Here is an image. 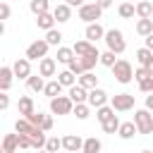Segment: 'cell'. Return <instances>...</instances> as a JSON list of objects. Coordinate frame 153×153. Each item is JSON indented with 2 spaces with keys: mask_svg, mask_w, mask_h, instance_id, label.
Listing matches in <instances>:
<instances>
[{
  "mask_svg": "<svg viewBox=\"0 0 153 153\" xmlns=\"http://www.w3.org/2000/svg\"><path fill=\"white\" fill-rule=\"evenodd\" d=\"M26 86H29V91H33V93H38V91H43L45 88V76L38 72V74H31L29 79H26Z\"/></svg>",
  "mask_w": 153,
  "mask_h": 153,
  "instance_id": "20",
  "label": "cell"
},
{
  "mask_svg": "<svg viewBox=\"0 0 153 153\" xmlns=\"http://www.w3.org/2000/svg\"><path fill=\"white\" fill-rule=\"evenodd\" d=\"M110 69H112V76H115L120 84H129V81L134 79V69H131V65H129L127 60H117Z\"/></svg>",
  "mask_w": 153,
  "mask_h": 153,
  "instance_id": "2",
  "label": "cell"
},
{
  "mask_svg": "<svg viewBox=\"0 0 153 153\" xmlns=\"http://www.w3.org/2000/svg\"><path fill=\"white\" fill-rule=\"evenodd\" d=\"M53 14H55V19H57L60 24H62V22H69V19H72V5H69V2H60V5H55Z\"/></svg>",
  "mask_w": 153,
  "mask_h": 153,
  "instance_id": "16",
  "label": "cell"
},
{
  "mask_svg": "<svg viewBox=\"0 0 153 153\" xmlns=\"http://www.w3.org/2000/svg\"><path fill=\"white\" fill-rule=\"evenodd\" d=\"M120 124H122V122L117 120V115H112V117H108V120H105L100 127H103V131H105V134H117Z\"/></svg>",
  "mask_w": 153,
  "mask_h": 153,
  "instance_id": "29",
  "label": "cell"
},
{
  "mask_svg": "<svg viewBox=\"0 0 153 153\" xmlns=\"http://www.w3.org/2000/svg\"><path fill=\"white\" fill-rule=\"evenodd\" d=\"M96 2H98V5H100V7H103V10H108V7H110V5H112V0H96Z\"/></svg>",
  "mask_w": 153,
  "mask_h": 153,
  "instance_id": "45",
  "label": "cell"
},
{
  "mask_svg": "<svg viewBox=\"0 0 153 153\" xmlns=\"http://www.w3.org/2000/svg\"><path fill=\"white\" fill-rule=\"evenodd\" d=\"M115 112H117V110H115L112 105H100V108H96V117H98V122H100V124H103L108 117H112Z\"/></svg>",
  "mask_w": 153,
  "mask_h": 153,
  "instance_id": "32",
  "label": "cell"
},
{
  "mask_svg": "<svg viewBox=\"0 0 153 153\" xmlns=\"http://www.w3.org/2000/svg\"><path fill=\"white\" fill-rule=\"evenodd\" d=\"M38 72L43 74V76H55V72H57V60L55 57H41L38 60Z\"/></svg>",
  "mask_w": 153,
  "mask_h": 153,
  "instance_id": "10",
  "label": "cell"
},
{
  "mask_svg": "<svg viewBox=\"0 0 153 153\" xmlns=\"http://www.w3.org/2000/svg\"><path fill=\"white\" fill-rule=\"evenodd\" d=\"M117 134H120V139H131L134 134H139V127H136V122H122L120 124V129H117Z\"/></svg>",
  "mask_w": 153,
  "mask_h": 153,
  "instance_id": "23",
  "label": "cell"
},
{
  "mask_svg": "<svg viewBox=\"0 0 153 153\" xmlns=\"http://www.w3.org/2000/svg\"><path fill=\"white\" fill-rule=\"evenodd\" d=\"M146 108H148V110H153V91L146 96Z\"/></svg>",
  "mask_w": 153,
  "mask_h": 153,
  "instance_id": "44",
  "label": "cell"
},
{
  "mask_svg": "<svg viewBox=\"0 0 153 153\" xmlns=\"http://www.w3.org/2000/svg\"><path fill=\"white\" fill-rule=\"evenodd\" d=\"M134 122H136V127H139V134H153V115H151L148 108L136 110V112H134Z\"/></svg>",
  "mask_w": 153,
  "mask_h": 153,
  "instance_id": "5",
  "label": "cell"
},
{
  "mask_svg": "<svg viewBox=\"0 0 153 153\" xmlns=\"http://www.w3.org/2000/svg\"><path fill=\"white\" fill-rule=\"evenodd\" d=\"M48 48H50V43H48L45 38H38V41H33V43L26 48V57H29V60H41V57L48 55Z\"/></svg>",
  "mask_w": 153,
  "mask_h": 153,
  "instance_id": "6",
  "label": "cell"
},
{
  "mask_svg": "<svg viewBox=\"0 0 153 153\" xmlns=\"http://www.w3.org/2000/svg\"><path fill=\"white\" fill-rule=\"evenodd\" d=\"M146 48H151V50H153V33H148V36H146Z\"/></svg>",
  "mask_w": 153,
  "mask_h": 153,
  "instance_id": "46",
  "label": "cell"
},
{
  "mask_svg": "<svg viewBox=\"0 0 153 153\" xmlns=\"http://www.w3.org/2000/svg\"><path fill=\"white\" fill-rule=\"evenodd\" d=\"M41 127H43L45 131H50V129H53V117H50V115H45V117H43V122H41Z\"/></svg>",
  "mask_w": 153,
  "mask_h": 153,
  "instance_id": "43",
  "label": "cell"
},
{
  "mask_svg": "<svg viewBox=\"0 0 153 153\" xmlns=\"http://www.w3.org/2000/svg\"><path fill=\"white\" fill-rule=\"evenodd\" d=\"M74 103H88V88L86 86H81V84H74V86H69V93H67Z\"/></svg>",
  "mask_w": 153,
  "mask_h": 153,
  "instance_id": "12",
  "label": "cell"
},
{
  "mask_svg": "<svg viewBox=\"0 0 153 153\" xmlns=\"http://www.w3.org/2000/svg\"><path fill=\"white\" fill-rule=\"evenodd\" d=\"M57 79H60V84H62V86H67V88H69V86H74V84H76V79H79V76L67 67L65 72H60V74H57Z\"/></svg>",
  "mask_w": 153,
  "mask_h": 153,
  "instance_id": "27",
  "label": "cell"
},
{
  "mask_svg": "<svg viewBox=\"0 0 153 153\" xmlns=\"http://www.w3.org/2000/svg\"><path fill=\"white\" fill-rule=\"evenodd\" d=\"M105 103H108V93H105L103 88L96 86V88L88 91V105H91V108H100V105H105Z\"/></svg>",
  "mask_w": 153,
  "mask_h": 153,
  "instance_id": "13",
  "label": "cell"
},
{
  "mask_svg": "<svg viewBox=\"0 0 153 153\" xmlns=\"http://www.w3.org/2000/svg\"><path fill=\"white\" fill-rule=\"evenodd\" d=\"M115 55H117V53L108 48L105 53H100V65H105V67H112V65L117 62V60H115Z\"/></svg>",
  "mask_w": 153,
  "mask_h": 153,
  "instance_id": "35",
  "label": "cell"
},
{
  "mask_svg": "<svg viewBox=\"0 0 153 153\" xmlns=\"http://www.w3.org/2000/svg\"><path fill=\"white\" fill-rule=\"evenodd\" d=\"M29 10L38 17V14H43V12H50V5H48V0H31V2H29Z\"/></svg>",
  "mask_w": 153,
  "mask_h": 153,
  "instance_id": "30",
  "label": "cell"
},
{
  "mask_svg": "<svg viewBox=\"0 0 153 153\" xmlns=\"http://www.w3.org/2000/svg\"><path fill=\"white\" fill-rule=\"evenodd\" d=\"M12 69H14V76L29 79V76H31V60H29V57H17L14 65H12Z\"/></svg>",
  "mask_w": 153,
  "mask_h": 153,
  "instance_id": "8",
  "label": "cell"
},
{
  "mask_svg": "<svg viewBox=\"0 0 153 153\" xmlns=\"http://www.w3.org/2000/svg\"><path fill=\"white\" fill-rule=\"evenodd\" d=\"M117 14H120L122 19H131V17L136 14V5H131V2H122V5L117 7Z\"/></svg>",
  "mask_w": 153,
  "mask_h": 153,
  "instance_id": "31",
  "label": "cell"
},
{
  "mask_svg": "<svg viewBox=\"0 0 153 153\" xmlns=\"http://www.w3.org/2000/svg\"><path fill=\"white\" fill-rule=\"evenodd\" d=\"M12 79H14V69L12 67H0V91H10L12 86Z\"/></svg>",
  "mask_w": 153,
  "mask_h": 153,
  "instance_id": "17",
  "label": "cell"
},
{
  "mask_svg": "<svg viewBox=\"0 0 153 153\" xmlns=\"http://www.w3.org/2000/svg\"><path fill=\"white\" fill-rule=\"evenodd\" d=\"M17 110H19V115H22V117H29L31 112H36L33 98H31V96H22V98L17 100Z\"/></svg>",
  "mask_w": 153,
  "mask_h": 153,
  "instance_id": "15",
  "label": "cell"
},
{
  "mask_svg": "<svg viewBox=\"0 0 153 153\" xmlns=\"http://www.w3.org/2000/svg\"><path fill=\"white\" fill-rule=\"evenodd\" d=\"M100 14H103V7H100L98 2H84V5L79 7V19H81V22H86V24L98 22V19H100Z\"/></svg>",
  "mask_w": 153,
  "mask_h": 153,
  "instance_id": "4",
  "label": "cell"
},
{
  "mask_svg": "<svg viewBox=\"0 0 153 153\" xmlns=\"http://www.w3.org/2000/svg\"><path fill=\"white\" fill-rule=\"evenodd\" d=\"M103 148V143H100V139H96V136H88L86 141H84V153H98Z\"/></svg>",
  "mask_w": 153,
  "mask_h": 153,
  "instance_id": "33",
  "label": "cell"
},
{
  "mask_svg": "<svg viewBox=\"0 0 153 153\" xmlns=\"http://www.w3.org/2000/svg\"><path fill=\"white\" fill-rule=\"evenodd\" d=\"M62 148L69 151V153L84 151V141H81V136H76V134H67V136H62Z\"/></svg>",
  "mask_w": 153,
  "mask_h": 153,
  "instance_id": "11",
  "label": "cell"
},
{
  "mask_svg": "<svg viewBox=\"0 0 153 153\" xmlns=\"http://www.w3.org/2000/svg\"><path fill=\"white\" fill-rule=\"evenodd\" d=\"M12 10H10V0H2L0 2V19H10Z\"/></svg>",
  "mask_w": 153,
  "mask_h": 153,
  "instance_id": "40",
  "label": "cell"
},
{
  "mask_svg": "<svg viewBox=\"0 0 153 153\" xmlns=\"http://www.w3.org/2000/svg\"><path fill=\"white\" fill-rule=\"evenodd\" d=\"M84 36H86L91 43H98L100 38H105V29H103L98 22H91V24H86V31H84Z\"/></svg>",
  "mask_w": 153,
  "mask_h": 153,
  "instance_id": "9",
  "label": "cell"
},
{
  "mask_svg": "<svg viewBox=\"0 0 153 153\" xmlns=\"http://www.w3.org/2000/svg\"><path fill=\"white\" fill-rule=\"evenodd\" d=\"M110 105H112L117 112H127V110L134 108V96H131V93H115V96L110 98Z\"/></svg>",
  "mask_w": 153,
  "mask_h": 153,
  "instance_id": "7",
  "label": "cell"
},
{
  "mask_svg": "<svg viewBox=\"0 0 153 153\" xmlns=\"http://www.w3.org/2000/svg\"><path fill=\"white\" fill-rule=\"evenodd\" d=\"M88 103H74V115L79 117V120H86L88 117Z\"/></svg>",
  "mask_w": 153,
  "mask_h": 153,
  "instance_id": "36",
  "label": "cell"
},
{
  "mask_svg": "<svg viewBox=\"0 0 153 153\" xmlns=\"http://www.w3.org/2000/svg\"><path fill=\"white\" fill-rule=\"evenodd\" d=\"M67 67H69V69H72V72H74L76 76H79V74L84 72V67H81V60H79V55H76V57H72V60L67 62Z\"/></svg>",
  "mask_w": 153,
  "mask_h": 153,
  "instance_id": "38",
  "label": "cell"
},
{
  "mask_svg": "<svg viewBox=\"0 0 153 153\" xmlns=\"http://www.w3.org/2000/svg\"><path fill=\"white\" fill-rule=\"evenodd\" d=\"M72 48H74V53H76V55H98V48H96V45H93L88 38H84V41H76Z\"/></svg>",
  "mask_w": 153,
  "mask_h": 153,
  "instance_id": "14",
  "label": "cell"
},
{
  "mask_svg": "<svg viewBox=\"0 0 153 153\" xmlns=\"http://www.w3.org/2000/svg\"><path fill=\"white\" fill-rule=\"evenodd\" d=\"M50 112L53 115H69V112H74V100L69 96H55V98H50Z\"/></svg>",
  "mask_w": 153,
  "mask_h": 153,
  "instance_id": "3",
  "label": "cell"
},
{
  "mask_svg": "<svg viewBox=\"0 0 153 153\" xmlns=\"http://www.w3.org/2000/svg\"><path fill=\"white\" fill-rule=\"evenodd\" d=\"M45 41H48L50 45H60V43H62V33L53 26V29H48V31H45Z\"/></svg>",
  "mask_w": 153,
  "mask_h": 153,
  "instance_id": "34",
  "label": "cell"
},
{
  "mask_svg": "<svg viewBox=\"0 0 153 153\" xmlns=\"http://www.w3.org/2000/svg\"><path fill=\"white\" fill-rule=\"evenodd\" d=\"M139 88L143 93H151L153 91V76H146V79H139Z\"/></svg>",
  "mask_w": 153,
  "mask_h": 153,
  "instance_id": "39",
  "label": "cell"
},
{
  "mask_svg": "<svg viewBox=\"0 0 153 153\" xmlns=\"http://www.w3.org/2000/svg\"><path fill=\"white\" fill-rule=\"evenodd\" d=\"M103 41H105V43H108V48H110V50H115L117 55L127 50V41H124V33H122L120 29H110V31H105V38H103Z\"/></svg>",
  "mask_w": 153,
  "mask_h": 153,
  "instance_id": "1",
  "label": "cell"
},
{
  "mask_svg": "<svg viewBox=\"0 0 153 153\" xmlns=\"http://www.w3.org/2000/svg\"><path fill=\"white\" fill-rule=\"evenodd\" d=\"M43 117H45V115H43V112H31V115H29V117H26V120H29V122H33V124H38V127H41V122H43Z\"/></svg>",
  "mask_w": 153,
  "mask_h": 153,
  "instance_id": "41",
  "label": "cell"
},
{
  "mask_svg": "<svg viewBox=\"0 0 153 153\" xmlns=\"http://www.w3.org/2000/svg\"><path fill=\"white\" fill-rule=\"evenodd\" d=\"M76 84H81V86H86V88L91 91V88H96V86H98V76H96V74L88 69V72H81V74H79Z\"/></svg>",
  "mask_w": 153,
  "mask_h": 153,
  "instance_id": "22",
  "label": "cell"
},
{
  "mask_svg": "<svg viewBox=\"0 0 153 153\" xmlns=\"http://www.w3.org/2000/svg\"><path fill=\"white\" fill-rule=\"evenodd\" d=\"M10 108V96H7V91H2L0 93V110H7Z\"/></svg>",
  "mask_w": 153,
  "mask_h": 153,
  "instance_id": "42",
  "label": "cell"
},
{
  "mask_svg": "<svg viewBox=\"0 0 153 153\" xmlns=\"http://www.w3.org/2000/svg\"><path fill=\"white\" fill-rule=\"evenodd\" d=\"M19 148V131L17 134H5L2 139V153H14Z\"/></svg>",
  "mask_w": 153,
  "mask_h": 153,
  "instance_id": "21",
  "label": "cell"
},
{
  "mask_svg": "<svg viewBox=\"0 0 153 153\" xmlns=\"http://www.w3.org/2000/svg\"><path fill=\"white\" fill-rule=\"evenodd\" d=\"M55 22H57V19H55V14H53V12H43V14H38V17H36V26H38V29H43V31L53 29V26H55Z\"/></svg>",
  "mask_w": 153,
  "mask_h": 153,
  "instance_id": "19",
  "label": "cell"
},
{
  "mask_svg": "<svg viewBox=\"0 0 153 153\" xmlns=\"http://www.w3.org/2000/svg\"><path fill=\"white\" fill-rule=\"evenodd\" d=\"M65 2H69L72 7H81V5H84V0H65Z\"/></svg>",
  "mask_w": 153,
  "mask_h": 153,
  "instance_id": "47",
  "label": "cell"
},
{
  "mask_svg": "<svg viewBox=\"0 0 153 153\" xmlns=\"http://www.w3.org/2000/svg\"><path fill=\"white\" fill-rule=\"evenodd\" d=\"M136 60H139V65H143V67H148L151 72H153V50L151 48H139L136 50Z\"/></svg>",
  "mask_w": 153,
  "mask_h": 153,
  "instance_id": "18",
  "label": "cell"
},
{
  "mask_svg": "<svg viewBox=\"0 0 153 153\" xmlns=\"http://www.w3.org/2000/svg\"><path fill=\"white\" fill-rule=\"evenodd\" d=\"M136 33H139V36H143V38H146L148 33H153V19H151V17L139 19V22H136Z\"/></svg>",
  "mask_w": 153,
  "mask_h": 153,
  "instance_id": "24",
  "label": "cell"
},
{
  "mask_svg": "<svg viewBox=\"0 0 153 153\" xmlns=\"http://www.w3.org/2000/svg\"><path fill=\"white\" fill-rule=\"evenodd\" d=\"M60 91H62V84H60V79L45 81V88H43V93H45L48 98H55V96H60Z\"/></svg>",
  "mask_w": 153,
  "mask_h": 153,
  "instance_id": "28",
  "label": "cell"
},
{
  "mask_svg": "<svg viewBox=\"0 0 153 153\" xmlns=\"http://www.w3.org/2000/svg\"><path fill=\"white\" fill-rule=\"evenodd\" d=\"M60 148H62V139H57V136H50V139L45 141V151L55 153V151H60Z\"/></svg>",
  "mask_w": 153,
  "mask_h": 153,
  "instance_id": "37",
  "label": "cell"
},
{
  "mask_svg": "<svg viewBox=\"0 0 153 153\" xmlns=\"http://www.w3.org/2000/svg\"><path fill=\"white\" fill-rule=\"evenodd\" d=\"M136 17H139V19H143V17H153V2H148V0L136 2Z\"/></svg>",
  "mask_w": 153,
  "mask_h": 153,
  "instance_id": "25",
  "label": "cell"
},
{
  "mask_svg": "<svg viewBox=\"0 0 153 153\" xmlns=\"http://www.w3.org/2000/svg\"><path fill=\"white\" fill-rule=\"evenodd\" d=\"M57 62H62V65H67L72 57H76V53H74V48H65V45H57Z\"/></svg>",
  "mask_w": 153,
  "mask_h": 153,
  "instance_id": "26",
  "label": "cell"
}]
</instances>
